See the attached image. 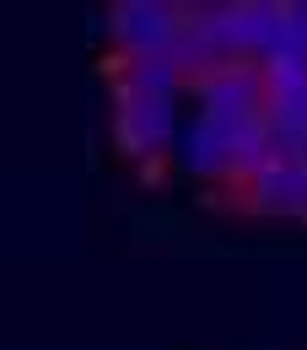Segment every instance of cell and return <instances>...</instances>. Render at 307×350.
Segmentation results:
<instances>
[{
  "label": "cell",
  "instance_id": "obj_1",
  "mask_svg": "<svg viewBox=\"0 0 307 350\" xmlns=\"http://www.w3.org/2000/svg\"><path fill=\"white\" fill-rule=\"evenodd\" d=\"M183 97H135L114 92V140L140 173L151 178L162 157H173L178 135H183Z\"/></svg>",
  "mask_w": 307,
  "mask_h": 350
},
{
  "label": "cell",
  "instance_id": "obj_2",
  "mask_svg": "<svg viewBox=\"0 0 307 350\" xmlns=\"http://www.w3.org/2000/svg\"><path fill=\"white\" fill-rule=\"evenodd\" d=\"M178 70L189 76V87L200 76H216L226 65H243V49H237V27H232V0H200V5H183V27H178L173 44Z\"/></svg>",
  "mask_w": 307,
  "mask_h": 350
},
{
  "label": "cell",
  "instance_id": "obj_3",
  "mask_svg": "<svg viewBox=\"0 0 307 350\" xmlns=\"http://www.w3.org/2000/svg\"><path fill=\"white\" fill-rule=\"evenodd\" d=\"M248 124H254V119H248ZM237 140H243V124L216 119V113H189V119H183V135H178V146H173V157H178V167L194 178V183L232 189Z\"/></svg>",
  "mask_w": 307,
  "mask_h": 350
},
{
  "label": "cell",
  "instance_id": "obj_4",
  "mask_svg": "<svg viewBox=\"0 0 307 350\" xmlns=\"http://www.w3.org/2000/svg\"><path fill=\"white\" fill-rule=\"evenodd\" d=\"M183 27V5L173 0H119L108 11V44L114 59H146V54H168Z\"/></svg>",
  "mask_w": 307,
  "mask_h": 350
},
{
  "label": "cell",
  "instance_id": "obj_5",
  "mask_svg": "<svg viewBox=\"0 0 307 350\" xmlns=\"http://www.w3.org/2000/svg\"><path fill=\"white\" fill-rule=\"evenodd\" d=\"M189 103L194 113H216V119H232V124H248V119H264L269 108V70L264 65H226L216 76H200L189 87Z\"/></svg>",
  "mask_w": 307,
  "mask_h": 350
},
{
  "label": "cell",
  "instance_id": "obj_6",
  "mask_svg": "<svg viewBox=\"0 0 307 350\" xmlns=\"http://www.w3.org/2000/svg\"><path fill=\"white\" fill-rule=\"evenodd\" d=\"M237 211L248 216H264V221H307V162H291L280 157L269 173H259L237 200Z\"/></svg>",
  "mask_w": 307,
  "mask_h": 350
},
{
  "label": "cell",
  "instance_id": "obj_7",
  "mask_svg": "<svg viewBox=\"0 0 307 350\" xmlns=\"http://www.w3.org/2000/svg\"><path fill=\"white\" fill-rule=\"evenodd\" d=\"M302 59H307V0H280V44H275L269 65H302Z\"/></svg>",
  "mask_w": 307,
  "mask_h": 350
}]
</instances>
